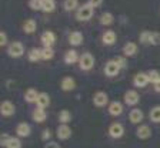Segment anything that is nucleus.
<instances>
[{
	"label": "nucleus",
	"instance_id": "f257e3e1",
	"mask_svg": "<svg viewBox=\"0 0 160 148\" xmlns=\"http://www.w3.org/2000/svg\"><path fill=\"white\" fill-rule=\"evenodd\" d=\"M94 14V7L90 6L89 3L86 4H82V6L77 9V13H76V19L79 21H89Z\"/></svg>",
	"mask_w": 160,
	"mask_h": 148
},
{
	"label": "nucleus",
	"instance_id": "f03ea898",
	"mask_svg": "<svg viewBox=\"0 0 160 148\" xmlns=\"http://www.w3.org/2000/svg\"><path fill=\"white\" fill-rule=\"evenodd\" d=\"M79 66L82 70H84V71H87V70H92L94 66V57L90 54V53H84V54H82V57H80L79 60Z\"/></svg>",
	"mask_w": 160,
	"mask_h": 148
},
{
	"label": "nucleus",
	"instance_id": "7ed1b4c3",
	"mask_svg": "<svg viewBox=\"0 0 160 148\" xmlns=\"http://www.w3.org/2000/svg\"><path fill=\"white\" fill-rule=\"evenodd\" d=\"M24 53V46L20 41H13V43L9 46V49H7V54H9L10 57H13V59H17V57L23 56Z\"/></svg>",
	"mask_w": 160,
	"mask_h": 148
},
{
	"label": "nucleus",
	"instance_id": "20e7f679",
	"mask_svg": "<svg viewBox=\"0 0 160 148\" xmlns=\"http://www.w3.org/2000/svg\"><path fill=\"white\" fill-rule=\"evenodd\" d=\"M123 134H124V128L120 122H113L109 127V135L112 138H120V137H123Z\"/></svg>",
	"mask_w": 160,
	"mask_h": 148
},
{
	"label": "nucleus",
	"instance_id": "39448f33",
	"mask_svg": "<svg viewBox=\"0 0 160 148\" xmlns=\"http://www.w3.org/2000/svg\"><path fill=\"white\" fill-rule=\"evenodd\" d=\"M119 71H120V67L114 60H110V61L106 63V66H104V73H106V76L114 77L119 74Z\"/></svg>",
	"mask_w": 160,
	"mask_h": 148
},
{
	"label": "nucleus",
	"instance_id": "423d86ee",
	"mask_svg": "<svg viewBox=\"0 0 160 148\" xmlns=\"http://www.w3.org/2000/svg\"><path fill=\"white\" fill-rule=\"evenodd\" d=\"M40 40H42V44H43V47H52L54 44V41H56V36H54L53 31H44L43 34H42V37H40Z\"/></svg>",
	"mask_w": 160,
	"mask_h": 148
},
{
	"label": "nucleus",
	"instance_id": "0eeeda50",
	"mask_svg": "<svg viewBox=\"0 0 160 148\" xmlns=\"http://www.w3.org/2000/svg\"><path fill=\"white\" fill-rule=\"evenodd\" d=\"M124 103H126L127 105H134V104H137L139 103V100H140V96L137 94L134 90H129V91H126L124 93Z\"/></svg>",
	"mask_w": 160,
	"mask_h": 148
},
{
	"label": "nucleus",
	"instance_id": "6e6552de",
	"mask_svg": "<svg viewBox=\"0 0 160 148\" xmlns=\"http://www.w3.org/2000/svg\"><path fill=\"white\" fill-rule=\"evenodd\" d=\"M14 111H16V108H14L13 103L3 101L2 103V105H0V112H2V115H4V117H10V115H13Z\"/></svg>",
	"mask_w": 160,
	"mask_h": 148
},
{
	"label": "nucleus",
	"instance_id": "1a4fd4ad",
	"mask_svg": "<svg viewBox=\"0 0 160 148\" xmlns=\"http://www.w3.org/2000/svg\"><path fill=\"white\" fill-rule=\"evenodd\" d=\"M93 103H94V105H96V107H104V105L109 103V97H107L106 93L99 91V93H96V94H94Z\"/></svg>",
	"mask_w": 160,
	"mask_h": 148
},
{
	"label": "nucleus",
	"instance_id": "9d476101",
	"mask_svg": "<svg viewBox=\"0 0 160 148\" xmlns=\"http://www.w3.org/2000/svg\"><path fill=\"white\" fill-rule=\"evenodd\" d=\"M57 137L60 140H67L72 137V130L67 124H62L60 127H57Z\"/></svg>",
	"mask_w": 160,
	"mask_h": 148
},
{
	"label": "nucleus",
	"instance_id": "9b49d317",
	"mask_svg": "<svg viewBox=\"0 0 160 148\" xmlns=\"http://www.w3.org/2000/svg\"><path fill=\"white\" fill-rule=\"evenodd\" d=\"M117 40V36L114 31H112V30H107L106 33L102 36V41H103V44H106V46H112V44L116 43Z\"/></svg>",
	"mask_w": 160,
	"mask_h": 148
},
{
	"label": "nucleus",
	"instance_id": "f8f14e48",
	"mask_svg": "<svg viewBox=\"0 0 160 148\" xmlns=\"http://www.w3.org/2000/svg\"><path fill=\"white\" fill-rule=\"evenodd\" d=\"M147 83H149V79H147V74H144V73H139L133 79V84L139 88H143Z\"/></svg>",
	"mask_w": 160,
	"mask_h": 148
},
{
	"label": "nucleus",
	"instance_id": "ddd939ff",
	"mask_svg": "<svg viewBox=\"0 0 160 148\" xmlns=\"http://www.w3.org/2000/svg\"><path fill=\"white\" fill-rule=\"evenodd\" d=\"M123 112V104L119 101H113L109 104V114L110 115H114V117H117V115H120Z\"/></svg>",
	"mask_w": 160,
	"mask_h": 148
},
{
	"label": "nucleus",
	"instance_id": "4468645a",
	"mask_svg": "<svg viewBox=\"0 0 160 148\" xmlns=\"http://www.w3.org/2000/svg\"><path fill=\"white\" fill-rule=\"evenodd\" d=\"M62 90L63 91H72V90L76 88V81H74L73 77H64L63 80H62Z\"/></svg>",
	"mask_w": 160,
	"mask_h": 148
},
{
	"label": "nucleus",
	"instance_id": "2eb2a0df",
	"mask_svg": "<svg viewBox=\"0 0 160 148\" xmlns=\"http://www.w3.org/2000/svg\"><path fill=\"white\" fill-rule=\"evenodd\" d=\"M69 43L72 46H80V44L83 43V34L80 33V31H72L69 34Z\"/></svg>",
	"mask_w": 160,
	"mask_h": 148
},
{
	"label": "nucleus",
	"instance_id": "dca6fc26",
	"mask_svg": "<svg viewBox=\"0 0 160 148\" xmlns=\"http://www.w3.org/2000/svg\"><path fill=\"white\" fill-rule=\"evenodd\" d=\"M136 53H137V46L133 41H127L123 46V54L126 57H132V56H134Z\"/></svg>",
	"mask_w": 160,
	"mask_h": 148
},
{
	"label": "nucleus",
	"instance_id": "f3484780",
	"mask_svg": "<svg viewBox=\"0 0 160 148\" xmlns=\"http://www.w3.org/2000/svg\"><path fill=\"white\" fill-rule=\"evenodd\" d=\"M36 30H37V23H36V20H33V19H27L26 21L23 23V31H24V33L32 34V33H34Z\"/></svg>",
	"mask_w": 160,
	"mask_h": 148
},
{
	"label": "nucleus",
	"instance_id": "a211bd4d",
	"mask_svg": "<svg viewBox=\"0 0 160 148\" xmlns=\"http://www.w3.org/2000/svg\"><path fill=\"white\" fill-rule=\"evenodd\" d=\"M129 120L130 122H133V124H137V122H142V120H143V111L139 108H134L130 111L129 114Z\"/></svg>",
	"mask_w": 160,
	"mask_h": 148
},
{
	"label": "nucleus",
	"instance_id": "6ab92c4d",
	"mask_svg": "<svg viewBox=\"0 0 160 148\" xmlns=\"http://www.w3.org/2000/svg\"><path fill=\"white\" fill-rule=\"evenodd\" d=\"M16 134L19 137H29L30 135V125L27 122H20L16 127Z\"/></svg>",
	"mask_w": 160,
	"mask_h": 148
},
{
	"label": "nucleus",
	"instance_id": "aec40b11",
	"mask_svg": "<svg viewBox=\"0 0 160 148\" xmlns=\"http://www.w3.org/2000/svg\"><path fill=\"white\" fill-rule=\"evenodd\" d=\"M136 135L142 140H146L152 135V130H150L149 125H140L139 128H137V131H136Z\"/></svg>",
	"mask_w": 160,
	"mask_h": 148
},
{
	"label": "nucleus",
	"instance_id": "412c9836",
	"mask_svg": "<svg viewBox=\"0 0 160 148\" xmlns=\"http://www.w3.org/2000/svg\"><path fill=\"white\" fill-rule=\"evenodd\" d=\"M36 104H37V107H39V108H46L47 105L50 104L49 94H47V93H40V94H39V98H37V101H36Z\"/></svg>",
	"mask_w": 160,
	"mask_h": 148
},
{
	"label": "nucleus",
	"instance_id": "4be33fe9",
	"mask_svg": "<svg viewBox=\"0 0 160 148\" xmlns=\"http://www.w3.org/2000/svg\"><path fill=\"white\" fill-rule=\"evenodd\" d=\"M77 60H79V54H77L76 50H67L66 54H64V61L67 64H74V63H77Z\"/></svg>",
	"mask_w": 160,
	"mask_h": 148
},
{
	"label": "nucleus",
	"instance_id": "5701e85b",
	"mask_svg": "<svg viewBox=\"0 0 160 148\" xmlns=\"http://www.w3.org/2000/svg\"><path fill=\"white\" fill-rule=\"evenodd\" d=\"M39 94L40 93L37 91L36 88H29L24 93V100H26L27 103H36L37 98H39Z\"/></svg>",
	"mask_w": 160,
	"mask_h": 148
},
{
	"label": "nucleus",
	"instance_id": "b1692460",
	"mask_svg": "<svg viewBox=\"0 0 160 148\" xmlns=\"http://www.w3.org/2000/svg\"><path fill=\"white\" fill-rule=\"evenodd\" d=\"M29 60L32 63H36V61H39V60H43L42 49H37V47H34V49L30 50V51H29Z\"/></svg>",
	"mask_w": 160,
	"mask_h": 148
},
{
	"label": "nucleus",
	"instance_id": "393cba45",
	"mask_svg": "<svg viewBox=\"0 0 160 148\" xmlns=\"http://www.w3.org/2000/svg\"><path fill=\"white\" fill-rule=\"evenodd\" d=\"M32 117L36 122H43L46 120V111H44V108H36L32 114Z\"/></svg>",
	"mask_w": 160,
	"mask_h": 148
},
{
	"label": "nucleus",
	"instance_id": "a878e982",
	"mask_svg": "<svg viewBox=\"0 0 160 148\" xmlns=\"http://www.w3.org/2000/svg\"><path fill=\"white\" fill-rule=\"evenodd\" d=\"M113 14L110 13V12H106V13H103L102 16H100V24H103V26H110V24L113 23Z\"/></svg>",
	"mask_w": 160,
	"mask_h": 148
},
{
	"label": "nucleus",
	"instance_id": "bb28decb",
	"mask_svg": "<svg viewBox=\"0 0 160 148\" xmlns=\"http://www.w3.org/2000/svg\"><path fill=\"white\" fill-rule=\"evenodd\" d=\"M59 121L62 124H67V122L72 121V112L69 110H62L59 112Z\"/></svg>",
	"mask_w": 160,
	"mask_h": 148
},
{
	"label": "nucleus",
	"instance_id": "cd10ccee",
	"mask_svg": "<svg viewBox=\"0 0 160 148\" xmlns=\"http://www.w3.org/2000/svg\"><path fill=\"white\" fill-rule=\"evenodd\" d=\"M79 6V0H64L63 2V7L66 12H73L77 9Z\"/></svg>",
	"mask_w": 160,
	"mask_h": 148
},
{
	"label": "nucleus",
	"instance_id": "c85d7f7f",
	"mask_svg": "<svg viewBox=\"0 0 160 148\" xmlns=\"http://www.w3.org/2000/svg\"><path fill=\"white\" fill-rule=\"evenodd\" d=\"M56 9V3H54V0H43V10L44 13H52L53 10Z\"/></svg>",
	"mask_w": 160,
	"mask_h": 148
},
{
	"label": "nucleus",
	"instance_id": "c756f323",
	"mask_svg": "<svg viewBox=\"0 0 160 148\" xmlns=\"http://www.w3.org/2000/svg\"><path fill=\"white\" fill-rule=\"evenodd\" d=\"M152 34H153V31H142V33H140V36H139L140 43L150 44V43H152Z\"/></svg>",
	"mask_w": 160,
	"mask_h": 148
},
{
	"label": "nucleus",
	"instance_id": "7c9ffc66",
	"mask_svg": "<svg viewBox=\"0 0 160 148\" xmlns=\"http://www.w3.org/2000/svg\"><path fill=\"white\" fill-rule=\"evenodd\" d=\"M150 120L153 122H160V105H156L150 111Z\"/></svg>",
	"mask_w": 160,
	"mask_h": 148
},
{
	"label": "nucleus",
	"instance_id": "2f4dec72",
	"mask_svg": "<svg viewBox=\"0 0 160 148\" xmlns=\"http://www.w3.org/2000/svg\"><path fill=\"white\" fill-rule=\"evenodd\" d=\"M147 79H149L150 83L156 84V83L160 80V73L157 71V70H150V71L147 73Z\"/></svg>",
	"mask_w": 160,
	"mask_h": 148
},
{
	"label": "nucleus",
	"instance_id": "473e14b6",
	"mask_svg": "<svg viewBox=\"0 0 160 148\" xmlns=\"http://www.w3.org/2000/svg\"><path fill=\"white\" fill-rule=\"evenodd\" d=\"M29 7L32 10H34V12L42 10V7H43V0H29Z\"/></svg>",
	"mask_w": 160,
	"mask_h": 148
},
{
	"label": "nucleus",
	"instance_id": "72a5a7b5",
	"mask_svg": "<svg viewBox=\"0 0 160 148\" xmlns=\"http://www.w3.org/2000/svg\"><path fill=\"white\" fill-rule=\"evenodd\" d=\"M42 54H43V60H50L54 56V50L52 47H43L42 49Z\"/></svg>",
	"mask_w": 160,
	"mask_h": 148
},
{
	"label": "nucleus",
	"instance_id": "f704fd0d",
	"mask_svg": "<svg viewBox=\"0 0 160 148\" xmlns=\"http://www.w3.org/2000/svg\"><path fill=\"white\" fill-rule=\"evenodd\" d=\"M6 148H22V142H20L19 138H14V137H12Z\"/></svg>",
	"mask_w": 160,
	"mask_h": 148
},
{
	"label": "nucleus",
	"instance_id": "c9c22d12",
	"mask_svg": "<svg viewBox=\"0 0 160 148\" xmlns=\"http://www.w3.org/2000/svg\"><path fill=\"white\" fill-rule=\"evenodd\" d=\"M152 46H159L160 44V33H157V31H153V34H152Z\"/></svg>",
	"mask_w": 160,
	"mask_h": 148
},
{
	"label": "nucleus",
	"instance_id": "e433bc0d",
	"mask_svg": "<svg viewBox=\"0 0 160 148\" xmlns=\"http://www.w3.org/2000/svg\"><path fill=\"white\" fill-rule=\"evenodd\" d=\"M114 61L119 64L120 69H126L127 61H126V59H124V57H116V59H114Z\"/></svg>",
	"mask_w": 160,
	"mask_h": 148
},
{
	"label": "nucleus",
	"instance_id": "4c0bfd02",
	"mask_svg": "<svg viewBox=\"0 0 160 148\" xmlns=\"http://www.w3.org/2000/svg\"><path fill=\"white\" fill-rule=\"evenodd\" d=\"M10 135H7V134H2V137H0V144L3 145V147H7V144H9V141H10Z\"/></svg>",
	"mask_w": 160,
	"mask_h": 148
},
{
	"label": "nucleus",
	"instance_id": "58836bf2",
	"mask_svg": "<svg viewBox=\"0 0 160 148\" xmlns=\"http://www.w3.org/2000/svg\"><path fill=\"white\" fill-rule=\"evenodd\" d=\"M52 138V132H50V130H43V132H42V140L43 141H47L49 142V140Z\"/></svg>",
	"mask_w": 160,
	"mask_h": 148
},
{
	"label": "nucleus",
	"instance_id": "ea45409f",
	"mask_svg": "<svg viewBox=\"0 0 160 148\" xmlns=\"http://www.w3.org/2000/svg\"><path fill=\"white\" fill-rule=\"evenodd\" d=\"M7 44V34L6 31H0V46H6Z\"/></svg>",
	"mask_w": 160,
	"mask_h": 148
},
{
	"label": "nucleus",
	"instance_id": "a19ab883",
	"mask_svg": "<svg viewBox=\"0 0 160 148\" xmlns=\"http://www.w3.org/2000/svg\"><path fill=\"white\" fill-rule=\"evenodd\" d=\"M87 3H89L90 6H93V7H99L100 4L103 3V0H89Z\"/></svg>",
	"mask_w": 160,
	"mask_h": 148
},
{
	"label": "nucleus",
	"instance_id": "79ce46f5",
	"mask_svg": "<svg viewBox=\"0 0 160 148\" xmlns=\"http://www.w3.org/2000/svg\"><path fill=\"white\" fill-rule=\"evenodd\" d=\"M44 148H60V145L57 144V142L49 141V142H46V145H44Z\"/></svg>",
	"mask_w": 160,
	"mask_h": 148
},
{
	"label": "nucleus",
	"instance_id": "37998d69",
	"mask_svg": "<svg viewBox=\"0 0 160 148\" xmlns=\"http://www.w3.org/2000/svg\"><path fill=\"white\" fill-rule=\"evenodd\" d=\"M154 90H156L157 93H160V80L156 83V84H154Z\"/></svg>",
	"mask_w": 160,
	"mask_h": 148
}]
</instances>
